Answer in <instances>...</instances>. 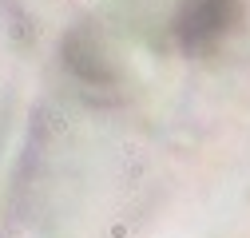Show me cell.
Here are the masks:
<instances>
[{
	"instance_id": "obj_1",
	"label": "cell",
	"mask_w": 250,
	"mask_h": 238,
	"mask_svg": "<svg viewBox=\"0 0 250 238\" xmlns=\"http://www.w3.org/2000/svg\"><path fill=\"white\" fill-rule=\"evenodd\" d=\"M238 12V0H187V8L179 16V36L187 48H203L214 36L227 32V24Z\"/></svg>"
}]
</instances>
